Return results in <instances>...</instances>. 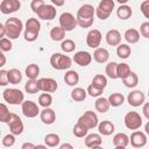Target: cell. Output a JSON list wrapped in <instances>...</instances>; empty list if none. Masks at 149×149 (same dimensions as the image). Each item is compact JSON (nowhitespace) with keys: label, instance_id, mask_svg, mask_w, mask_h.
Returning a JSON list of instances; mask_svg holds the SVG:
<instances>
[{"label":"cell","instance_id":"obj_1","mask_svg":"<svg viewBox=\"0 0 149 149\" xmlns=\"http://www.w3.org/2000/svg\"><path fill=\"white\" fill-rule=\"evenodd\" d=\"M94 15H95V8L92 5L85 3L80 6L77 12V16H76L78 26H80L81 28L91 27L94 22Z\"/></svg>","mask_w":149,"mask_h":149},{"label":"cell","instance_id":"obj_2","mask_svg":"<svg viewBox=\"0 0 149 149\" xmlns=\"http://www.w3.org/2000/svg\"><path fill=\"white\" fill-rule=\"evenodd\" d=\"M6 28V36L9 40H16L23 29V23L19 17H9L5 22Z\"/></svg>","mask_w":149,"mask_h":149},{"label":"cell","instance_id":"obj_3","mask_svg":"<svg viewBox=\"0 0 149 149\" xmlns=\"http://www.w3.org/2000/svg\"><path fill=\"white\" fill-rule=\"evenodd\" d=\"M40 30H41V23H40V21L37 19H35V17L28 19L27 22H26V28H24V33H23L24 40L28 41V42L36 41L37 37H38Z\"/></svg>","mask_w":149,"mask_h":149},{"label":"cell","instance_id":"obj_4","mask_svg":"<svg viewBox=\"0 0 149 149\" xmlns=\"http://www.w3.org/2000/svg\"><path fill=\"white\" fill-rule=\"evenodd\" d=\"M50 64L56 70H68L72 65V59L59 52H55L50 57Z\"/></svg>","mask_w":149,"mask_h":149},{"label":"cell","instance_id":"obj_5","mask_svg":"<svg viewBox=\"0 0 149 149\" xmlns=\"http://www.w3.org/2000/svg\"><path fill=\"white\" fill-rule=\"evenodd\" d=\"M2 98L9 105H22L24 95L19 88H6L2 92Z\"/></svg>","mask_w":149,"mask_h":149},{"label":"cell","instance_id":"obj_6","mask_svg":"<svg viewBox=\"0 0 149 149\" xmlns=\"http://www.w3.org/2000/svg\"><path fill=\"white\" fill-rule=\"evenodd\" d=\"M114 1L113 0H101L95 8V15L100 20H106L111 16L112 10L114 9Z\"/></svg>","mask_w":149,"mask_h":149},{"label":"cell","instance_id":"obj_7","mask_svg":"<svg viewBox=\"0 0 149 149\" xmlns=\"http://www.w3.org/2000/svg\"><path fill=\"white\" fill-rule=\"evenodd\" d=\"M123 121H125V126H126L128 129L134 130V132L137 130V129L142 126V118H141V115H140L137 112H135V111L128 112V113L125 115Z\"/></svg>","mask_w":149,"mask_h":149},{"label":"cell","instance_id":"obj_8","mask_svg":"<svg viewBox=\"0 0 149 149\" xmlns=\"http://www.w3.org/2000/svg\"><path fill=\"white\" fill-rule=\"evenodd\" d=\"M78 123L83 125L86 129H93L99 125L98 121V116L93 111H86L79 119H78Z\"/></svg>","mask_w":149,"mask_h":149},{"label":"cell","instance_id":"obj_9","mask_svg":"<svg viewBox=\"0 0 149 149\" xmlns=\"http://www.w3.org/2000/svg\"><path fill=\"white\" fill-rule=\"evenodd\" d=\"M77 26H78L77 17H74L73 14H71L69 12H65V13L61 14V16H59V27H62L65 31H72Z\"/></svg>","mask_w":149,"mask_h":149},{"label":"cell","instance_id":"obj_10","mask_svg":"<svg viewBox=\"0 0 149 149\" xmlns=\"http://www.w3.org/2000/svg\"><path fill=\"white\" fill-rule=\"evenodd\" d=\"M37 85L40 91L44 93H54L58 87V83L52 78H40L37 79Z\"/></svg>","mask_w":149,"mask_h":149},{"label":"cell","instance_id":"obj_11","mask_svg":"<svg viewBox=\"0 0 149 149\" xmlns=\"http://www.w3.org/2000/svg\"><path fill=\"white\" fill-rule=\"evenodd\" d=\"M21 109H22L23 115H24L26 118H29V119L35 118V116H37V114L41 113V112H40V108H38V106H37V104L34 102V101H31V100H26V101H23L22 105H21Z\"/></svg>","mask_w":149,"mask_h":149},{"label":"cell","instance_id":"obj_12","mask_svg":"<svg viewBox=\"0 0 149 149\" xmlns=\"http://www.w3.org/2000/svg\"><path fill=\"white\" fill-rule=\"evenodd\" d=\"M21 7V2L19 0H2L0 2V12L5 15L15 13Z\"/></svg>","mask_w":149,"mask_h":149},{"label":"cell","instance_id":"obj_13","mask_svg":"<svg viewBox=\"0 0 149 149\" xmlns=\"http://www.w3.org/2000/svg\"><path fill=\"white\" fill-rule=\"evenodd\" d=\"M102 35L98 29H91L86 35V44L92 49H98L101 42Z\"/></svg>","mask_w":149,"mask_h":149},{"label":"cell","instance_id":"obj_14","mask_svg":"<svg viewBox=\"0 0 149 149\" xmlns=\"http://www.w3.org/2000/svg\"><path fill=\"white\" fill-rule=\"evenodd\" d=\"M144 100H146V95L140 90H134V91H132L127 95V101L133 107H139V106L143 105L144 104Z\"/></svg>","mask_w":149,"mask_h":149},{"label":"cell","instance_id":"obj_15","mask_svg":"<svg viewBox=\"0 0 149 149\" xmlns=\"http://www.w3.org/2000/svg\"><path fill=\"white\" fill-rule=\"evenodd\" d=\"M8 127H9L10 134H13V135H20L23 132V122L20 119V116L14 113H12L10 120L8 122Z\"/></svg>","mask_w":149,"mask_h":149},{"label":"cell","instance_id":"obj_16","mask_svg":"<svg viewBox=\"0 0 149 149\" xmlns=\"http://www.w3.org/2000/svg\"><path fill=\"white\" fill-rule=\"evenodd\" d=\"M129 143L134 148H142V147H144L147 144V135H146V133L140 132V130L133 132L130 137H129Z\"/></svg>","mask_w":149,"mask_h":149},{"label":"cell","instance_id":"obj_17","mask_svg":"<svg viewBox=\"0 0 149 149\" xmlns=\"http://www.w3.org/2000/svg\"><path fill=\"white\" fill-rule=\"evenodd\" d=\"M56 14H57V9L52 6V5H44L41 10L37 13V16L42 20H45V21H51L56 17Z\"/></svg>","mask_w":149,"mask_h":149},{"label":"cell","instance_id":"obj_18","mask_svg":"<svg viewBox=\"0 0 149 149\" xmlns=\"http://www.w3.org/2000/svg\"><path fill=\"white\" fill-rule=\"evenodd\" d=\"M73 62L76 64H78L79 66H87L91 64L92 62V55L87 51H77L73 56Z\"/></svg>","mask_w":149,"mask_h":149},{"label":"cell","instance_id":"obj_19","mask_svg":"<svg viewBox=\"0 0 149 149\" xmlns=\"http://www.w3.org/2000/svg\"><path fill=\"white\" fill-rule=\"evenodd\" d=\"M105 38H106L107 44H109V45H112V47H118V45L121 44V34H120V31L116 30V29H111V30H108V31L106 33Z\"/></svg>","mask_w":149,"mask_h":149},{"label":"cell","instance_id":"obj_20","mask_svg":"<svg viewBox=\"0 0 149 149\" xmlns=\"http://www.w3.org/2000/svg\"><path fill=\"white\" fill-rule=\"evenodd\" d=\"M40 118L44 125H52L56 121V113L51 108H44L43 111H41Z\"/></svg>","mask_w":149,"mask_h":149},{"label":"cell","instance_id":"obj_21","mask_svg":"<svg viewBox=\"0 0 149 149\" xmlns=\"http://www.w3.org/2000/svg\"><path fill=\"white\" fill-rule=\"evenodd\" d=\"M114 129H115V127H114L113 122H111V121H108V120H104V121L99 122V125H98V130H99V133H100L101 135H104V136H109V135H112V134L114 133Z\"/></svg>","mask_w":149,"mask_h":149},{"label":"cell","instance_id":"obj_22","mask_svg":"<svg viewBox=\"0 0 149 149\" xmlns=\"http://www.w3.org/2000/svg\"><path fill=\"white\" fill-rule=\"evenodd\" d=\"M102 143V139L100 136V134H87V136H85V146L87 148H94V147H99Z\"/></svg>","mask_w":149,"mask_h":149},{"label":"cell","instance_id":"obj_23","mask_svg":"<svg viewBox=\"0 0 149 149\" xmlns=\"http://www.w3.org/2000/svg\"><path fill=\"white\" fill-rule=\"evenodd\" d=\"M93 58H94V61L97 63H100V64L106 63L108 61V58H109V52L105 48H98L93 52Z\"/></svg>","mask_w":149,"mask_h":149},{"label":"cell","instance_id":"obj_24","mask_svg":"<svg viewBox=\"0 0 149 149\" xmlns=\"http://www.w3.org/2000/svg\"><path fill=\"white\" fill-rule=\"evenodd\" d=\"M64 81H65V84L69 85V86H74V85H77L78 81H79V74H78V72L74 71V70H69V71H66L65 74H64Z\"/></svg>","mask_w":149,"mask_h":149},{"label":"cell","instance_id":"obj_25","mask_svg":"<svg viewBox=\"0 0 149 149\" xmlns=\"http://www.w3.org/2000/svg\"><path fill=\"white\" fill-rule=\"evenodd\" d=\"M94 106H95V109L99 112V113H106L108 112L111 105H109V101L107 98H104V97H99L97 98L95 102H94Z\"/></svg>","mask_w":149,"mask_h":149},{"label":"cell","instance_id":"obj_26","mask_svg":"<svg viewBox=\"0 0 149 149\" xmlns=\"http://www.w3.org/2000/svg\"><path fill=\"white\" fill-rule=\"evenodd\" d=\"M113 144L115 147H127L129 144V136L125 133H118L113 136Z\"/></svg>","mask_w":149,"mask_h":149},{"label":"cell","instance_id":"obj_27","mask_svg":"<svg viewBox=\"0 0 149 149\" xmlns=\"http://www.w3.org/2000/svg\"><path fill=\"white\" fill-rule=\"evenodd\" d=\"M7 76H8V81L9 84L16 85L19 83H21L22 80V73L19 69H10L7 71Z\"/></svg>","mask_w":149,"mask_h":149},{"label":"cell","instance_id":"obj_28","mask_svg":"<svg viewBox=\"0 0 149 149\" xmlns=\"http://www.w3.org/2000/svg\"><path fill=\"white\" fill-rule=\"evenodd\" d=\"M123 37H125V40H126L128 43L135 44V43H137L139 40H140V33H139L136 29L130 28V29H127V30L125 31Z\"/></svg>","mask_w":149,"mask_h":149},{"label":"cell","instance_id":"obj_29","mask_svg":"<svg viewBox=\"0 0 149 149\" xmlns=\"http://www.w3.org/2000/svg\"><path fill=\"white\" fill-rule=\"evenodd\" d=\"M87 97V91H85L83 87H74L72 91H71V98L72 100L77 101V102H80V101H84Z\"/></svg>","mask_w":149,"mask_h":149},{"label":"cell","instance_id":"obj_30","mask_svg":"<svg viewBox=\"0 0 149 149\" xmlns=\"http://www.w3.org/2000/svg\"><path fill=\"white\" fill-rule=\"evenodd\" d=\"M133 14V10H132V7L128 6V5H121L118 9H116V15L119 19L121 20H127L132 16Z\"/></svg>","mask_w":149,"mask_h":149},{"label":"cell","instance_id":"obj_31","mask_svg":"<svg viewBox=\"0 0 149 149\" xmlns=\"http://www.w3.org/2000/svg\"><path fill=\"white\" fill-rule=\"evenodd\" d=\"M65 30L62 28V27H54L51 30H50V37L52 41L57 42V41H64V37H65Z\"/></svg>","mask_w":149,"mask_h":149},{"label":"cell","instance_id":"obj_32","mask_svg":"<svg viewBox=\"0 0 149 149\" xmlns=\"http://www.w3.org/2000/svg\"><path fill=\"white\" fill-rule=\"evenodd\" d=\"M40 74V66L37 64H29L27 68H26V76L28 79H31V80H36L37 76Z\"/></svg>","mask_w":149,"mask_h":149},{"label":"cell","instance_id":"obj_33","mask_svg":"<svg viewBox=\"0 0 149 149\" xmlns=\"http://www.w3.org/2000/svg\"><path fill=\"white\" fill-rule=\"evenodd\" d=\"M107 99H108L109 105H111L112 107H119V106H121V105L123 104V101H125V97H123L121 93H118V92L112 93Z\"/></svg>","mask_w":149,"mask_h":149},{"label":"cell","instance_id":"obj_34","mask_svg":"<svg viewBox=\"0 0 149 149\" xmlns=\"http://www.w3.org/2000/svg\"><path fill=\"white\" fill-rule=\"evenodd\" d=\"M130 54H132V49H130V47L128 44L121 43L120 45H118V48H116V55H118V57H120L122 59H126V58H128L130 56Z\"/></svg>","mask_w":149,"mask_h":149},{"label":"cell","instance_id":"obj_35","mask_svg":"<svg viewBox=\"0 0 149 149\" xmlns=\"http://www.w3.org/2000/svg\"><path fill=\"white\" fill-rule=\"evenodd\" d=\"M61 142V139H59V135L55 134V133H50V134H47L45 137H44V143L47 147H57Z\"/></svg>","mask_w":149,"mask_h":149},{"label":"cell","instance_id":"obj_36","mask_svg":"<svg viewBox=\"0 0 149 149\" xmlns=\"http://www.w3.org/2000/svg\"><path fill=\"white\" fill-rule=\"evenodd\" d=\"M122 83L125 84V86L126 87H135L137 84H139V77H137V74L135 73V72H130L125 79H122Z\"/></svg>","mask_w":149,"mask_h":149},{"label":"cell","instance_id":"obj_37","mask_svg":"<svg viewBox=\"0 0 149 149\" xmlns=\"http://www.w3.org/2000/svg\"><path fill=\"white\" fill-rule=\"evenodd\" d=\"M105 71H106V74L111 79H118V63H115V62L107 63Z\"/></svg>","mask_w":149,"mask_h":149},{"label":"cell","instance_id":"obj_38","mask_svg":"<svg viewBox=\"0 0 149 149\" xmlns=\"http://www.w3.org/2000/svg\"><path fill=\"white\" fill-rule=\"evenodd\" d=\"M92 85H94L98 88L104 90L107 86V78L102 74H95L92 79Z\"/></svg>","mask_w":149,"mask_h":149},{"label":"cell","instance_id":"obj_39","mask_svg":"<svg viewBox=\"0 0 149 149\" xmlns=\"http://www.w3.org/2000/svg\"><path fill=\"white\" fill-rule=\"evenodd\" d=\"M52 104V97L49 93H42L38 97V105L43 108H49Z\"/></svg>","mask_w":149,"mask_h":149},{"label":"cell","instance_id":"obj_40","mask_svg":"<svg viewBox=\"0 0 149 149\" xmlns=\"http://www.w3.org/2000/svg\"><path fill=\"white\" fill-rule=\"evenodd\" d=\"M130 68L127 63H120L118 64V78L125 79L129 73H130Z\"/></svg>","mask_w":149,"mask_h":149},{"label":"cell","instance_id":"obj_41","mask_svg":"<svg viewBox=\"0 0 149 149\" xmlns=\"http://www.w3.org/2000/svg\"><path fill=\"white\" fill-rule=\"evenodd\" d=\"M24 90H26V92L29 93V94H35V93H37V92L40 91V87H38V85H37V80H31V79H29V80L24 84Z\"/></svg>","mask_w":149,"mask_h":149},{"label":"cell","instance_id":"obj_42","mask_svg":"<svg viewBox=\"0 0 149 149\" xmlns=\"http://www.w3.org/2000/svg\"><path fill=\"white\" fill-rule=\"evenodd\" d=\"M10 116H12V113L8 111L7 106L5 104H1L0 105V121L8 123L10 120Z\"/></svg>","mask_w":149,"mask_h":149},{"label":"cell","instance_id":"obj_43","mask_svg":"<svg viewBox=\"0 0 149 149\" xmlns=\"http://www.w3.org/2000/svg\"><path fill=\"white\" fill-rule=\"evenodd\" d=\"M73 135L76 137H84V136H87V133H88V129H86L83 125L80 123H76L74 127H73V130H72Z\"/></svg>","mask_w":149,"mask_h":149},{"label":"cell","instance_id":"obj_44","mask_svg":"<svg viewBox=\"0 0 149 149\" xmlns=\"http://www.w3.org/2000/svg\"><path fill=\"white\" fill-rule=\"evenodd\" d=\"M61 48H62V50L64 51V52H72L73 50H74V48H76V43L72 41V40H64L63 42H62V44H61Z\"/></svg>","mask_w":149,"mask_h":149},{"label":"cell","instance_id":"obj_45","mask_svg":"<svg viewBox=\"0 0 149 149\" xmlns=\"http://www.w3.org/2000/svg\"><path fill=\"white\" fill-rule=\"evenodd\" d=\"M12 48H13V44H12V41L9 38L5 37V38H1L0 40V49H1L2 52H6V51L12 50Z\"/></svg>","mask_w":149,"mask_h":149},{"label":"cell","instance_id":"obj_46","mask_svg":"<svg viewBox=\"0 0 149 149\" xmlns=\"http://www.w3.org/2000/svg\"><path fill=\"white\" fill-rule=\"evenodd\" d=\"M102 92H104V90L98 88V87H95V86L92 85V84L87 87V94L91 95V97H94V98H99V97L102 94Z\"/></svg>","mask_w":149,"mask_h":149},{"label":"cell","instance_id":"obj_47","mask_svg":"<svg viewBox=\"0 0 149 149\" xmlns=\"http://www.w3.org/2000/svg\"><path fill=\"white\" fill-rule=\"evenodd\" d=\"M14 143H15V135H13V134H7V135L3 136V139H2V146H3V147L9 148V147L14 146Z\"/></svg>","mask_w":149,"mask_h":149},{"label":"cell","instance_id":"obj_48","mask_svg":"<svg viewBox=\"0 0 149 149\" xmlns=\"http://www.w3.org/2000/svg\"><path fill=\"white\" fill-rule=\"evenodd\" d=\"M44 5H45V3H44V1H43V0H33V1L30 2V8L33 9V12H34V13H36V14H37Z\"/></svg>","mask_w":149,"mask_h":149},{"label":"cell","instance_id":"obj_49","mask_svg":"<svg viewBox=\"0 0 149 149\" xmlns=\"http://www.w3.org/2000/svg\"><path fill=\"white\" fill-rule=\"evenodd\" d=\"M140 33L143 37L149 38V21H146L143 23H141L140 26Z\"/></svg>","mask_w":149,"mask_h":149},{"label":"cell","instance_id":"obj_50","mask_svg":"<svg viewBox=\"0 0 149 149\" xmlns=\"http://www.w3.org/2000/svg\"><path fill=\"white\" fill-rule=\"evenodd\" d=\"M140 9H141V13L144 15V17L149 19V0H144L143 2H141Z\"/></svg>","mask_w":149,"mask_h":149},{"label":"cell","instance_id":"obj_51","mask_svg":"<svg viewBox=\"0 0 149 149\" xmlns=\"http://www.w3.org/2000/svg\"><path fill=\"white\" fill-rule=\"evenodd\" d=\"M7 84H9L7 71L6 70H0V85L1 86H6Z\"/></svg>","mask_w":149,"mask_h":149},{"label":"cell","instance_id":"obj_52","mask_svg":"<svg viewBox=\"0 0 149 149\" xmlns=\"http://www.w3.org/2000/svg\"><path fill=\"white\" fill-rule=\"evenodd\" d=\"M142 112H143V115L146 116V119L149 121V102H144L143 104Z\"/></svg>","mask_w":149,"mask_h":149},{"label":"cell","instance_id":"obj_53","mask_svg":"<svg viewBox=\"0 0 149 149\" xmlns=\"http://www.w3.org/2000/svg\"><path fill=\"white\" fill-rule=\"evenodd\" d=\"M21 149H35V146L31 142H24L21 147Z\"/></svg>","mask_w":149,"mask_h":149},{"label":"cell","instance_id":"obj_54","mask_svg":"<svg viewBox=\"0 0 149 149\" xmlns=\"http://www.w3.org/2000/svg\"><path fill=\"white\" fill-rule=\"evenodd\" d=\"M6 36V28H5V23H0V37L5 38Z\"/></svg>","mask_w":149,"mask_h":149},{"label":"cell","instance_id":"obj_55","mask_svg":"<svg viewBox=\"0 0 149 149\" xmlns=\"http://www.w3.org/2000/svg\"><path fill=\"white\" fill-rule=\"evenodd\" d=\"M59 149H73V146L71 143H63L59 146Z\"/></svg>","mask_w":149,"mask_h":149},{"label":"cell","instance_id":"obj_56","mask_svg":"<svg viewBox=\"0 0 149 149\" xmlns=\"http://www.w3.org/2000/svg\"><path fill=\"white\" fill-rule=\"evenodd\" d=\"M52 3L55 6H63L64 5V1H58V0H52Z\"/></svg>","mask_w":149,"mask_h":149},{"label":"cell","instance_id":"obj_57","mask_svg":"<svg viewBox=\"0 0 149 149\" xmlns=\"http://www.w3.org/2000/svg\"><path fill=\"white\" fill-rule=\"evenodd\" d=\"M0 57H1V64H0V66H3L5 63H6V57H5L3 54H0Z\"/></svg>","mask_w":149,"mask_h":149},{"label":"cell","instance_id":"obj_58","mask_svg":"<svg viewBox=\"0 0 149 149\" xmlns=\"http://www.w3.org/2000/svg\"><path fill=\"white\" fill-rule=\"evenodd\" d=\"M144 133L147 134V135H149V121L146 123V126H144Z\"/></svg>","mask_w":149,"mask_h":149},{"label":"cell","instance_id":"obj_59","mask_svg":"<svg viewBox=\"0 0 149 149\" xmlns=\"http://www.w3.org/2000/svg\"><path fill=\"white\" fill-rule=\"evenodd\" d=\"M35 149H48L47 146H43V144H37L35 146Z\"/></svg>","mask_w":149,"mask_h":149},{"label":"cell","instance_id":"obj_60","mask_svg":"<svg viewBox=\"0 0 149 149\" xmlns=\"http://www.w3.org/2000/svg\"><path fill=\"white\" fill-rule=\"evenodd\" d=\"M91 149H104L101 146H99V147H94V148H91Z\"/></svg>","mask_w":149,"mask_h":149},{"label":"cell","instance_id":"obj_61","mask_svg":"<svg viewBox=\"0 0 149 149\" xmlns=\"http://www.w3.org/2000/svg\"><path fill=\"white\" fill-rule=\"evenodd\" d=\"M114 149H126V147H115Z\"/></svg>","mask_w":149,"mask_h":149},{"label":"cell","instance_id":"obj_62","mask_svg":"<svg viewBox=\"0 0 149 149\" xmlns=\"http://www.w3.org/2000/svg\"><path fill=\"white\" fill-rule=\"evenodd\" d=\"M135 149H141V148H135Z\"/></svg>","mask_w":149,"mask_h":149},{"label":"cell","instance_id":"obj_63","mask_svg":"<svg viewBox=\"0 0 149 149\" xmlns=\"http://www.w3.org/2000/svg\"><path fill=\"white\" fill-rule=\"evenodd\" d=\"M148 97H149V92H148Z\"/></svg>","mask_w":149,"mask_h":149}]
</instances>
